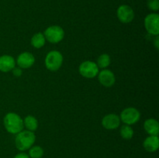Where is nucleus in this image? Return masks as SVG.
<instances>
[{
    "mask_svg": "<svg viewBox=\"0 0 159 158\" xmlns=\"http://www.w3.org/2000/svg\"><path fill=\"white\" fill-rule=\"evenodd\" d=\"M23 125L27 129V130L34 132L38 128V122L37 119L33 116H27L23 120Z\"/></svg>",
    "mask_w": 159,
    "mask_h": 158,
    "instance_id": "obj_16",
    "label": "nucleus"
},
{
    "mask_svg": "<svg viewBox=\"0 0 159 158\" xmlns=\"http://www.w3.org/2000/svg\"><path fill=\"white\" fill-rule=\"evenodd\" d=\"M120 124V119L116 114H108L103 117L102 125L106 129L113 130L117 129Z\"/></svg>",
    "mask_w": 159,
    "mask_h": 158,
    "instance_id": "obj_9",
    "label": "nucleus"
},
{
    "mask_svg": "<svg viewBox=\"0 0 159 158\" xmlns=\"http://www.w3.org/2000/svg\"><path fill=\"white\" fill-rule=\"evenodd\" d=\"M16 67V60L12 56L2 55L0 57V71L9 72Z\"/></svg>",
    "mask_w": 159,
    "mask_h": 158,
    "instance_id": "obj_12",
    "label": "nucleus"
},
{
    "mask_svg": "<svg viewBox=\"0 0 159 158\" xmlns=\"http://www.w3.org/2000/svg\"><path fill=\"white\" fill-rule=\"evenodd\" d=\"M45 42H46V39L42 33H37L34 34L31 38V44L34 48H37V49L43 47L45 44Z\"/></svg>",
    "mask_w": 159,
    "mask_h": 158,
    "instance_id": "obj_15",
    "label": "nucleus"
},
{
    "mask_svg": "<svg viewBox=\"0 0 159 158\" xmlns=\"http://www.w3.org/2000/svg\"><path fill=\"white\" fill-rule=\"evenodd\" d=\"M28 155L30 158H41L43 156V150L40 146H32L29 149Z\"/></svg>",
    "mask_w": 159,
    "mask_h": 158,
    "instance_id": "obj_17",
    "label": "nucleus"
},
{
    "mask_svg": "<svg viewBox=\"0 0 159 158\" xmlns=\"http://www.w3.org/2000/svg\"><path fill=\"white\" fill-rule=\"evenodd\" d=\"M35 62V58L31 53L23 52L18 56L16 60L17 65L20 68L26 69L30 68L34 65Z\"/></svg>",
    "mask_w": 159,
    "mask_h": 158,
    "instance_id": "obj_10",
    "label": "nucleus"
},
{
    "mask_svg": "<svg viewBox=\"0 0 159 158\" xmlns=\"http://www.w3.org/2000/svg\"><path fill=\"white\" fill-rule=\"evenodd\" d=\"M117 17L123 23H130L134 19V12L130 6L127 5H122L116 11Z\"/></svg>",
    "mask_w": 159,
    "mask_h": 158,
    "instance_id": "obj_8",
    "label": "nucleus"
},
{
    "mask_svg": "<svg viewBox=\"0 0 159 158\" xmlns=\"http://www.w3.org/2000/svg\"><path fill=\"white\" fill-rule=\"evenodd\" d=\"M110 62H111V59L110 57L107 54H101L99 57H98L97 60V64L98 68H107L109 65L110 64Z\"/></svg>",
    "mask_w": 159,
    "mask_h": 158,
    "instance_id": "obj_18",
    "label": "nucleus"
},
{
    "mask_svg": "<svg viewBox=\"0 0 159 158\" xmlns=\"http://www.w3.org/2000/svg\"><path fill=\"white\" fill-rule=\"evenodd\" d=\"M144 128L150 136H158L159 133L158 122L155 119H148L144 122Z\"/></svg>",
    "mask_w": 159,
    "mask_h": 158,
    "instance_id": "obj_14",
    "label": "nucleus"
},
{
    "mask_svg": "<svg viewBox=\"0 0 159 158\" xmlns=\"http://www.w3.org/2000/svg\"><path fill=\"white\" fill-rule=\"evenodd\" d=\"M98 74H99L98 78H99V82L104 87L110 88V87H112L114 85L115 81H116V78H115L114 74L111 71L107 69L102 70Z\"/></svg>",
    "mask_w": 159,
    "mask_h": 158,
    "instance_id": "obj_11",
    "label": "nucleus"
},
{
    "mask_svg": "<svg viewBox=\"0 0 159 158\" xmlns=\"http://www.w3.org/2000/svg\"><path fill=\"white\" fill-rule=\"evenodd\" d=\"M12 73H13L14 76H16V77H20L22 74V71L20 69V68H14L12 70Z\"/></svg>",
    "mask_w": 159,
    "mask_h": 158,
    "instance_id": "obj_21",
    "label": "nucleus"
},
{
    "mask_svg": "<svg viewBox=\"0 0 159 158\" xmlns=\"http://www.w3.org/2000/svg\"><path fill=\"white\" fill-rule=\"evenodd\" d=\"M155 46H156L157 49H158V36L156 37V39H155Z\"/></svg>",
    "mask_w": 159,
    "mask_h": 158,
    "instance_id": "obj_23",
    "label": "nucleus"
},
{
    "mask_svg": "<svg viewBox=\"0 0 159 158\" xmlns=\"http://www.w3.org/2000/svg\"><path fill=\"white\" fill-rule=\"evenodd\" d=\"M13 158H30V157L29 155H28L27 153L22 152V153H18V154L16 155Z\"/></svg>",
    "mask_w": 159,
    "mask_h": 158,
    "instance_id": "obj_22",
    "label": "nucleus"
},
{
    "mask_svg": "<svg viewBox=\"0 0 159 158\" xmlns=\"http://www.w3.org/2000/svg\"><path fill=\"white\" fill-rule=\"evenodd\" d=\"M45 39L51 43H57L61 41L65 37V31L59 26H51L44 31Z\"/></svg>",
    "mask_w": 159,
    "mask_h": 158,
    "instance_id": "obj_4",
    "label": "nucleus"
},
{
    "mask_svg": "<svg viewBox=\"0 0 159 158\" xmlns=\"http://www.w3.org/2000/svg\"><path fill=\"white\" fill-rule=\"evenodd\" d=\"M45 66L51 71H56L61 67L63 63V56L59 51H50L45 57Z\"/></svg>",
    "mask_w": 159,
    "mask_h": 158,
    "instance_id": "obj_3",
    "label": "nucleus"
},
{
    "mask_svg": "<svg viewBox=\"0 0 159 158\" xmlns=\"http://www.w3.org/2000/svg\"><path fill=\"white\" fill-rule=\"evenodd\" d=\"M144 27L148 33L153 36L159 34V15L158 13L148 14L144 19Z\"/></svg>",
    "mask_w": 159,
    "mask_h": 158,
    "instance_id": "obj_7",
    "label": "nucleus"
},
{
    "mask_svg": "<svg viewBox=\"0 0 159 158\" xmlns=\"http://www.w3.org/2000/svg\"><path fill=\"white\" fill-rule=\"evenodd\" d=\"M3 125L6 131L12 134H17L24 128L23 120L18 114L14 112H9L5 116Z\"/></svg>",
    "mask_w": 159,
    "mask_h": 158,
    "instance_id": "obj_1",
    "label": "nucleus"
},
{
    "mask_svg": "<svg viewBox=\"0 0 159 158\" xmlns=\"http://www.w3.org/2000/svg\"><path fill=\"white\" fill-rule=\"evenodd\" d=\"M141 118V113L137 108L133 107H129L122 111L120 114V120L125 125H133L137 123Z\"/></svg>",
    "mask_w": 159,
    "mask_h": 158,
    "instance_id": "obj_5",
    "label": "nucleus"
},
{
    "mask_svg": "<svg viewBox=\"0 0 159 158\" xmlns=\"http://www.w3.org/2000/svg\"><path fill=\"white\" fill-rule=\"evenodd\" d=\"M143 146L146 151L151 153L157 151L159 147V139L158 136H149L144 139Z\"/></svg>",
    "mask_w": 159,
    "mask_h": 158,
    "instance_id": "obj_13",
    "label": "nucleus"
},
{
    "mask_svg": "<svg viewBox=\"0 0 159 158\" xmlns=\"http://www.w3.org/2000/svg\"><path fill=\"white\" fill-rule=\"evenodd\" d=\"M79 73L86 78H93L99 74V68L96 63L90 60L82 62L79 68Z\"/></svg>",
    "mask_w": 159,
    "mask_h": 158,
    "instance_id": "obj_6",
    "label": "nucleus"
},
{
    "mask_svg": "<svg viewBox=\"0 0 159 158\" xmlns=\"http://www.w3.org/2000/svg\"><path fill=\"white\" fill-rule=\"evenodd\" d=\"M120 133L121 137L124 139H130L134 136V130L130 125H124L121 127Z\"/></svg>",
    "mask_w": 159,
    "mask_h": 158,
    "instance_id": "obj_19",
    "label": "nucleus"
},
{
    "mask_svg": "<svg viewBox=\"0 0 159 158\" xmlns=\"http://www.w3.org/2000/svg\"><path fill=\"white\" fill-rule=\"evenodd\" d=\"M148 6L152 11H158L159 9V0H148Z\"/></svg>",
    "mask_w": 159,
    "mask_h": 158,
    "instance_id": "obj_20",
    "label": "nucleus"
},
{
    "mask_svg": "<svg viewBox=\"0 0 159 158\" xmlns=\"http://www.w3.org/2000/svg\"><path fill=\"white\" fill-rule=\"evenodd\" d=\"M36 140V136L34 132L25 130L17 133L15 138L16 147L20 151H25L34 146Z\"/></svg>",
    "mask_w": 159,
    "mask_h": 158,
    "instance_id": "obj_2",
    "label": "nucleus"
}]
</instances>
